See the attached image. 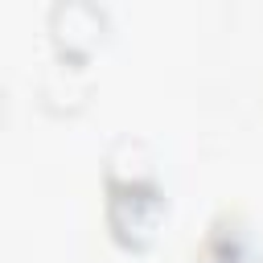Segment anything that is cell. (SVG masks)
<instances>
[{
    "instance_id": "cell-2",
    "label": "cell",
    "mask_w": 263,
    "mask_h": 263,
    "mask_svg": "<svg viewBox=\"0 0 263 263\" xmlns=\"http://www.w3.org/2000/svg\"><path fill=\"white\" fill-rule=\"evenodd\" d=\"M86 90H90V82H86V74L78 70V62H74L70 53H62L58 62H49L45 74H41V99H45V107H53V111H74V107H82Z\"/></svg>"
},
{
    "instance_id": "cell-1",
    "label": "cell",
    "mask_w": 263,
    "mask_h": 263,
    "mask_svg": "<svg viewBox=\"0 0 263 263\" xmlns=\"http://www.w3.org/2000/svg\"><path fill=\"white\" fill-rule=\"evenodd\" d=\"M49 29H53V41L62 45V53L78 58V53H86L103 41L107 21L90 0H58L53 12H49Z\"/></svg>"
}]
</instances>
